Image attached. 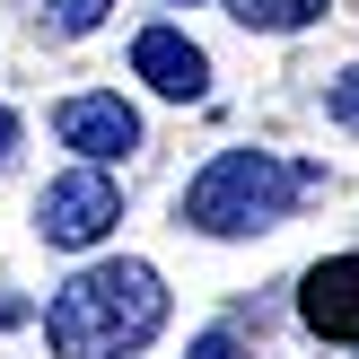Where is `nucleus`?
Segmentation results:
<instances>
[{"label":"nucleus","instance_id":"1","mask_svg":"<svg viewBox=\"0 0 359 359\" xmlns=\"http://www.w3.org/2000/svg\"><path fill=\"white\" fill-rule=\"evenodd\" d=\"M167 325V290L149 263H97V272L62 280L44 307V342L62 359H132Z\"/></svg>","mask_w":359,"mask_h":359},{"label":"nucleus","instance_id":"2","mask_svg":"<svg viewBox=\"0 0 359 359\" xmlns=\"http://www.w3.org/2000/svg\"><path fill=\"white\" fill-rule=\"evenodd\" d=\"M307 184H316V167H290V158H272V149H219L184 184V228H202V237H255V228H280Z\"/></svg>","mask_w":359,"mask_h":359},{"label":"nucleus","instance_id":"3","mask_svg":"<svg viewBox=\"0 0 359 359\" xmlns=\"http://www.w3.org/2000/svg\"><path fill=\"white\" fill-rule=\"evenodd\" d=\"M114 219H123V193H114V175H97V167L53 175L44 202H35V228H44V245H62V255H79V245L114 237Z\"/></svg>","mask_w":359,"mask_h":359},{"label":"nucleus","instance_id":"4","mask_svg":"<svg viewBox=\"0 0 359 359\" xmlns=\"http://www.w3.org/2000/svg\"><path fill=\"white\" fill-rule=\"evenodd\" d=\"M53 132H62L88 167H105V158H132V149H140V114H132L123 97H62Z\"/></svg>","mask_w":359,"mask_h":359},{"label":"nucleus","instance_id":"5","mask_svg":"<svg viewBox=\"0 0 359 359\" xmlns=\"http://www.w3.org/2000/svg\"><path fill=\"white\" fill-rule=\"evenodd\" d=\"M132 70L158 88V97H175V105H193V97L210 88V62H202V44H193L184 27H149V35L132 44Z\"/></svg>","mask_w":359,"mask_h":359},{"label":"nucleus","instance_id":"6","mask_svg":"<svg viewBox=\"0 0 359 359\" xmlns=\"http://www.w3.org/2000/svg\"><path fill=\"white\" fill-rule=\"evenodd\" d=\"M298 316H307L325 342H359V255H325L298 290Z\"/></svg>","mask_w":359,"mask_h":359},{"label":"nucleus","instance_id":"7","mask_svg":"<svg viewBox=\"0 0 359 359\" xmlns=\"http://www.w3.org/2000/svg\"><path fill=\"white\" fill-rule=\"evenodd\" d=\"M228 18L237 27H263V35H290V27H316L325 0H228Z\"/></svg>","mask_w":359,"mask_h":359},{"label":"nucleus","instance_id":"8","mask_svg":"<svg viewBox=\"0 0 359 359\" xmlns=\"http://www.w3.org/2000/svg\"><path fill=\"white\" fill-rule=\"evenodd\" d=\"M44 9H53V27H62V35H88V27H105L114 0H44Z\"/></svg>","mask_w":359,"mask_h":359},{"label":"nucleus","instance_id":"9","mask_svg":"<svg viewBox=\"0 0 359 359\" xmlns=\"http://www.w3.org/2000/svg\"><path fill=\"white\" fill-rule=\"evenodd\" d=\"M325 105H333V123H342V132H359V62L333 79V97H325Z\"/></svg>","mask_w":359,"mask_h":359},{"label":"nucleus","instance_id":"10","mask_svg":"<svg viewBox=\"0 0 359 359\" xmlns=\"http://www.w3.org/2000/svg\"><path fill=\"white\" fill-rule=\"evenodd\" d=\"M193 359H237V342H228V333H202V342H193Z\"/></svg>","mask_w":359,"mask_h":359},{"label":"nucleus","instance_id":"11","mask_svg":"<svg viewBox=\"0 0 359 359\" xmlns=\"http://www.w3.org/2000/svg\"><path fill=\"white\" fill-rule=\"evenodd\" d=\"M9 149H18V114L0 105V167H9Z\"/></svg>","mask_w":359,"mask_h":359}]
</instances>
